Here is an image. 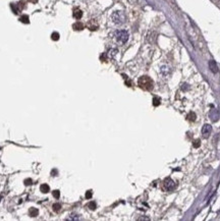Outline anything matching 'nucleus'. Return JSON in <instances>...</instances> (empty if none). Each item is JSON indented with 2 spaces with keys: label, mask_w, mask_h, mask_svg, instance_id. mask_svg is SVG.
Here are the masks:
<instances>
[{
  "label": "nucleus",
  "mask_w": 220,
  "mask_h": 221,
  "mask_svg": "<svg viewBox=\"0 0 220 221\" xmlns=\"http://www.w3.org/2000/svg\"><path fill=\"white\" fill-rule=\"evenodd\" d=\"M209 68L211 69V71L213 73H217L218 72V66L216 64V62L214 60H210L209 61Z\"/></svg>",
  "instance_id": "nucleus-7"
},
{
  "label": "nucleus",
  "mask_w": 220,
  "mask_h": 221,
  "mask_svg": "<svg viewBox=\"0 0 220 221\" xmlns=\"http://www.w3.org/2000/svg\"><path fill=\"white\" fill-rule=\"evenodd\" d=\"M209 116H210V118L212 121H217L218 119H219V113H218V111L216 110V109H212L211 111H210V113H209Z\"/></svg>",
  "instance_id": "nucleus-6"
},
{
  "label": "nucleus",
  "mask_w": 220,
  "mask_h": 221,
  "mask_svg": "<svg viewBox=\"0 0 220 221\" xmlns=\"http://www.w3.org/2000/svg\"><path fill=\"white\" fill-rule=\"evenodd\" d=\"M160 102H161V99L159 97H155L153 99V105L154 106H159L160 105Z\"/></svg>",
  "instance_id": "nucleus-13"
},
{
  "label": "nucleus",
  "mask_w": 220,
  "mask_h": 221,
  "mask_svg": "<svg viewBox=\"0 0 220 221\" xmlns=\"http://www.w3.org/2000/svg\"><path fill=\"white\" fill-rule=\"evenodd\" d=\"M128 33L126 32V31H124V30H119L117 31L116 33H115V38H116V40H117V42L120 43V44H124V43H126L127 42V40H128Z\"/></svg>",
  "instance_id": "nucleus-3"
},
{
  "label": "nucleus",
  "mask_w": 220,
  "mask_h": 221,
  "mask_svg": "<svg viewBox=\"0 0 220 221\" xmlns=\"http://www.w3.org/2000/svg\"><path fill=\"white\" fill-rule=\"evenodd\" d=\"M60 208H61V205L60 204H54L53 205V209H54V211H56V212H58V211L60 210Z\"/></svg>",
  "instance_id": "nucleus-17"
},
{
  "label": "nucleus",
  "mask_w": 220,
  "mask_h": 221,
  "mask_svg": "<svg viewBox=\"0 0 220 221\" xmlns=\"http://www.w3.org/2000/svg\"><path fill=\"white\" fill-rule=\"evenodd\" d=\"M91 197H92V192H91V190L87 192V194H86V198H87V199H90Z\"/></svg>",
  "instance_id": "nucleus-21"
},
{
  "label": "nucleus",
  "mask_w": 220,
  "mask_h": 221,
  "mask_svg": "<svg viewBox=\"0 0 220 221\" xmlns=\"http://www.w3.org/2000/svg\"><path fill=\"white\" fill-rule=\"evenodd\" d=\"M20 21H22L25 24H28L29 22V17H28V16H22V17H20Z\"/></svg>",
  "instance_id": "nucleus-16"
},
{
  "label": "nucleus",
  "mask_w": 220,
  "mask_h": 221,
  "mask_svg": "<svg viewBox=\"0 0 220 221\" xmlns=\"http://www.w3.org/2000/svg\"><path fill=\"white\" fill-rule=\"evenodd\" d=\"M72 28H73V30H75V31H82V30L84 29V25H83L82 22H80V21H78V22H75V24H73V26H72Z\"/></svg>",
  "instance_id": "nucleus-10"
},
{
  "label": "nucleus",
  "mask_w": 220,
  "mask_h": 221,
  "mask_svg": "<svg viewBox=\"0 0 220 221\" xmlns=\"http://www.w3.org/2000/svg\"><path fill=\"white\" fill-rule=\"evenodd\" d=\"M29 1H30V2H32V3H36L38 0H29Z\"/></svg>",
  "instance_id": "nucleus-22"
},
{
  "label": "nucleus",
  "mask_w": 220,
  "mask_h": 221,
  "mask_svg": "<svg viewBox=\"0 0 220 221\" xmlns=\"http://www.w3.org/2000/svg\"><path fill=\"white\" fill-rule=\"evenodd\" d=\"M88 207H89L91 210H95V209H96V203H95V202H91L90 204L88 205Z\"/></svg>",
  "instance_id": "nucleus-19"
},
{
  "label": "nucleus",
  "mask_w": 220,
  "mask_h": 221,
  "mask_svg": "<svg viewBox=\"0 0 220 221\" xmlns=\"http://www.w3.org/2000/svg\"><path fill=\"white\" fill-rule=\"evenodd\" d=\"M163 187H164V188H165L167 192H171L172 189L175 188L176 185H175V182H174L170 177H167V178H165L164 181H163Z\"/></svg>",
  "instance_id": "nucleus-4"
},
{
  "label": "nucleus",
  "mask_w": 220,
  "mask_h": 221,
  "mask_svg": "<svg viewBox=\"0 0 220 221\" xmlns=\"http://www.w3.org/2000/svg\"><path fill=\"white\" fill-rule=\"evenodd\" d=\"M82 17H83V11L80 8H74L73 9V17L77 19H80Z\"/></svg>",
  "instance_id": "nucleus-9"
},
{
  "label": "nucleus",
  "mask_w": 220,
  "mask_h": 221,
  "mask_svg": "<svg viewBox=\"0 0 220 221\" xmlns=\"http://www.w3.org/2000/svg\"><path fill=\"white\" fill-rule=\"evenodd\" d=\"M51 38H52V40H54V41H57V40L59 39V34H58V33H53Z\"/></svg>",
  "instance_id": "nucleus-18"
},
{
  "label": "nucleus",
  "mask_w": 220,
  "mask_h": 221,
  "mask_svg": "<svg viewBox=\"0 0 220 221\" xmlns=\"http://www.w3.org/2000/svg\"><path fill=\"white\" fill-rule=\"evenodd\" d=\"M112 21L116 25H122L125 22V14L123 11H115L111 16Z\"/></svg>",
  "instance_id": "nucleus-2"
},
{
  "label": "nucleus",
  "mask_w": 220,
  "mask_h": 221,
  "mask_svg": "<svg viewBox=\"0 0 220 221\" xmlns=\"http://www.w3.org/2000/svg\"><path fill=\"white\" fill-rule=\"evenodd\" d=\"M88 28H89L91 31H96V30L98 29V24L96 22V20L92 19L91 21H89V24H88Z\"/></svg>",
  "instance_id": "nucleus-8"
},
{
  "label": "nucleus",
  "mask_w": 220,
  "mask_h": 221,
  "mask_svg": "<svg viewBox=\"0 0 220 221\" xmlns=\"http://www.w3.org/2000/svg\"><path fill=\"white\" fill-rule=\"evenodd\" d=\"M40 189H41V192L42 193H44V194H46V193H48L49 192V189H50V187L48 185H42L41 187H40Z\"/></svg>",
  "instance_id": "nucleus-11"
},
{
  "label": "nucleus",
  "mask_w": 220,
  "mask_h": 221,
  "mask_svg": "<svg viewBox=\"0 0 220 221\" xmlns=\"http://www.w3.org/2000/svg\"><path fill=\"white\" fill-rule=\"evenodd\" d=\"M193 146H194L195 148H199V147L201 146V141H200V140H196V141H194Z\"/></svg>",
  "instance_id": "nucleus-15"
},
{
  "label": "nucleus",
  "mask_w": 220,
  "mask_h": 221,
  "mask_svg": "<svg viewBox=\"0 0 220 221\" xmlns=\"http://www.w3.org/2000/svg\"><path fill=\"white\" fill-rule=\"evenodd\" d=\"M196 118H197V116H196V114H195L194 112H189V113H188V115H187V119H188V120L195 121V119Z\"/></svg>",
  "instance_id": "nucleus-12"
},
{
  "label": "nucleus",
  "mask_w": 220,
  "mask_h": 221,
  "mask_svg": "<svg viewBox=\"0 0 220 221\" xmlns=\"http://www.w3.org/2000/svg\"><path fill=\"white\" fill-rule=\"evenodd\" d=\"M30 214H31V216H32V217L37 216V214H38V210H37V209H35V208H31V210H30Z\"/></svg>",
  "instance_id": "nucleus-14"
},
{
  "label": "nucleus",
  "mask_w": 220,
  "mask_h": 221,
  "mask_svg": "<svg viewBox=\"0 0 220 221\" xmlns=\"http://www.w3.org/2000/svg\"><path fill=\"white\" fill-rule=\"evenodd\" d=\"M53 196H54V198L58 199V198H59V196H60V194H59V190H54V192H53Z\"/></svg>",
  "instance_id": "nucleus-20"
},
{
  "label": "nucleus",
  "mask_w": 220,
  "mask_h": 221,
  "mask_svg": "<svg viewBox=\"0 0 220 221\" xmlns=\"http://www.w3.org/2000/svg\"><path fill=\"white\" fill-rule=\"evenodd\" d=\"M211 132H212V126L210 124H204L203 128H202V135L204 138H208L210 136Z\"/></svg>",
  "instance_id": "nucleus-5"
},
{
  "label": "nucleus",
  "mask_w": 220,
  "mask_h": 221,
  "mask_svg": "<svg viewBox=\"0 0 220 221\" xmlns=\"http://www.w3.org/2000/svg\"><path fill=\"white\" fill-rule=\"evenodd\" d=\"M139 87L142 88L143 90H146V91H151L154 88V83H153L152 79L150 77H147V75H143L139 79Z\"/></svg>",
  "instance_id": "nucleus-1"
}]
</instances>
